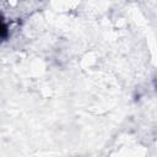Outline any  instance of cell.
<instances>
[{"label":"cell","instance_id":"6da1fadb","mask_svg":"<svg viewBox=\"0 0 157 157\" xmlns=\"http://www.w3.org/2000/svg\"><path fill=\"white\" fill-rule=\"evenodd\" d=\"M9 36V29H7V26L5 25V22L2 20H0V42L5 40Z\"/></svg>","mask_w":157,"mask_h":157}]
</instances>
